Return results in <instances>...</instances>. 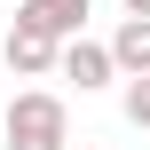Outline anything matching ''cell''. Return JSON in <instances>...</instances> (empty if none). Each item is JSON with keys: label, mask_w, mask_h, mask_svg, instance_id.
Segmentation results:
<instances>
[{"label": "cell", "mask_w": 150, "mask_h": 150, "mask_svg": "<svg viewBox=\"0 0 150 150\" xmlns=\"http://www.w3.org/2000/svg\"><path fill=\"white\" fill-rule=\"evenodd\" d=\"M0 150H71V103L55 87H16L0 111Z\"/></svg>", "instance_id": "cell-1"}, {"label": "cell", "mask_w": 150, "mask_h": 150, "mask_svg": "<svg viewBox=\"0 0 150 150\" xmlns=\"http://www.w3.org/2000/svg\"><path fill=\"white\" fill-rule=\"evenodd\" d=\"M55 71H63L79 95H103V87H119V63H111V47H103V40H87V32L55 47Z\"/></svg>", "instance_id": "cell-2"}, {"label": "cell", "mask_w": 150, "mask_h": 150, "mask_svg": "<svg viewBox=\"0 0 150 150\" xmlns=\"http://www.w3.org/2000/svg\"><path fill=\"white\" fill-rule=\"evenodd\" d=\"M0 63H8V79H47V71H55V40H47V32H32V24H8Z\"/></svg>", "instance_id": "cell-3"}, {"label": "cell", "mask_w": 150, "mask_h": 150, "mask_svg": "<svg viewBox=\"0 0 150 150\" xmlns=\"http://www.w3.org/2000/svg\"><path fill=\"white\" fill-rule=\"evenodd\" d=\"M16 24L47 32V40L63 47V40H79V32H87V0H16Z\"/></svg>", "instance_id": "cell-4"}, {"label": "cell", "mask_w": 150, "mask_h": 150, "mask_svg": "<svg viewBox=\"0 0 150 150\" xmlns=\"http://www.w3.org/2000/svg\"><path fill=\"white\" fill-rule=\"evenodd\" d=\"M103 47H111L119 79H134V71H150V16H119V32H111Z\"/></svg>", "instance_id": "cell-5"}, {"label": "cell", "mask_w": 150, "mask_h": 150, "mask_svg": "<svg viewBox=\"0 0 150 150\" xmlns=\"http://www.w3.org/2000/svg\"><path fill=\"white\" fill-rule=\"evenodd\" d=\"M119 111H127V127H142V134H150V71L119 79Z\"/></svg>", "instance_id": "cell-6"}, {"label": "cell", "mask_w": 150, "mask_h": 150, "mask_svg": "<svg viewBox=\"0 0 150 150\" xmlns=\"http://www.w3.org/2000/svg\"><path fill=\"white\" fill-rule=\"evenodd\" d=\"M119 8H127V16H150V0H119Z\"/></svg>", "instance_id": "cell-7"}]
</instances>
